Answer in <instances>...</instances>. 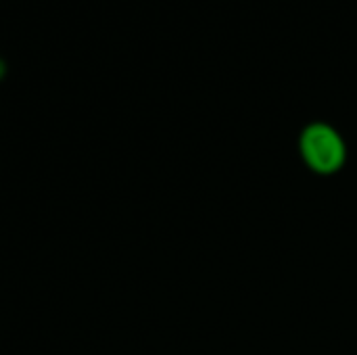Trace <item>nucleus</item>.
<instances>
[{
    "label": "nucleus",
    "instance_id": "nucleus-1",
    "mask_svg": "<svg viewBox=\"0 0 357 355\" xmlns=\"http://www.w3.org/2000/svg\"><path fill=\"white\" fill-rule=\"evenodd\" d=\"M299 157L316 176H337L343 172L349 151L343 134L328 121H312L299 134Z\"/></svg>",
    "mask_w": 357,
    "mask_h": 355
},
{
    "label": "nucleus",
    "instance_id": "nucleus-2",
    "mask_svg": "<svg viewBox=\"0 0 357 355\" xmlns=\"http://www.w3.org/2000/svg\"><path fill=\"white\" fill-rule=\"evenodd\" d=\"M2 73H4V67H2V61H0V77H2Z\"/></svg>",
    "mask_w": 357,
    "mask_h": 355
}]
</instances>
